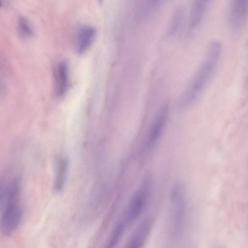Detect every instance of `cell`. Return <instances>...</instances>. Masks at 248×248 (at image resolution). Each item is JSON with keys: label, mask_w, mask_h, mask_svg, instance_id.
<instances>
[{"label": "cell", "mask_w": 248, "mask_h": 248, "mask_svg": "<svg viewBox=\"0 0 248 248\" xmlns=\"http://www.w3.org/2000/svg\"><path fill=\"white\" fill-rule=\"evenodd\" d=\"M95 35L94 29L91 26H85L78 31L75 41L77 51L80 53L85 51L90 47Z\"/></svg>", "instance_id": "30bf717a"}, {"label": "cell", "mask_w": 248, "mask_h": 248, "mask_svg": "<svg viewBox=\"0 0 248 248\" xmlns=\"http://www.w3.org/2000/svg\"><path fill=\"white\" fill-rule=\"evenodd\" d=\"M170 113V104L165 102L158 108L148 131L145 142L146 150L153 148L157 143L165 128Z\"/></svg>", "instance_id": "277c9868"}, {"label": "cell", "mask_w": 248, "mask_h": 248, "mask_svg": "<svg viewBox=\"0 0 248 248\" xmlns=\"http://www.w3.org/2000/svg\"><path fill=\"white\" fill-rule=\"evenodd\" d=\"M17 26L19 34L24 38H29L33 35V28L30 21L24 16L18 18Z\"/></svg>", "instance_id": "5bb4252c"}, {"label": "cell", "mask_w": 248, "mask_h": 248, "mask_svg": "<svg viewBox=\"0 0 248 248\" xmlns=\"http://www.w3.org/2000/svg\"><path fill=\"white\" fill-rule=\"evenodd\" d=\"M152 181L148 177L130 199L120 218L128 227L144 212L150 201Z\"/></svg>", "instance_id": "3957f363"}, {"label": "cell", "mask_w": 248, "mask_h": 248, "mask_svg": "<svg viewBox=\"0 0 248 248\" xmlns=\"http://www.w3.org/2000/svg\"><path fill=\"white\" fill-rule=\"evenodd\" d=\"M248 9V0H232L229 7L228 20L231 27L239 30L246 19Z\"/></svg>", "instance_id": "52a82bcc"}, {"label": "cell", "mask_w": 248, "mask_h": 248, "mask_svg": "<svg viewBox=\"0 0 248 248\" xmlns=\"http://www.w3.org/2000/svg\"><path fill=\"white\" fill-rule=\"evenodd\" d=\"M221 44L213 40L208 45L205 56L178 100V107L184 109L192 105L212 78L221 54Z\"/></svg>", "instance_id": "6da1fadb"}, {"label": "cell", "mask_w": 248, "mask_h": 248, "mask_svg": "<svg viewBox=\"0 0 248 248\" xmlns=\"http://www.w3.org/2000/svg\"><path fill=\"white\" fill-rule=\"evenodd\" d=\"M54 75L56 93L58 96H62L66 92L69 85L68 68L65 62H60L57 65Z\"/></svg>", "instance_id": "9c48e42d"}, {"label": "cell", "mask_w": 248, "mask_h": 248, "mask_svg": "<svg viewBox=\"0 0 248 248\" xmlns=\"http://www.w3.org/2000/svg\"><path fill=\"white\" fill-rule=\"evenodd\" d=\"M23 216V211L18 202L9 203L1 210L0 230L4 235H10L19 226Z\"/></svg>", "instance_id": "5b68a950"}, {"label": "cell", "mask_w": 248, "mask_h": 248, "mask_svg": "<svg viewBox=\"0 0 248 248\" xmlns=\"http://www.w3.org/2000/svg\"><path fill=\"white\" fill-rule=\"evenodd\" d=\"M222 248V247H216V248Z\"/></svg>", "instance_id": "9a60e30c"}, {"label": "cell", "mask_w": 248, "mask_h": 248, "mask_svg": "<svg viewBox=\"0 0 248 248\" xmlns=\"http://www.w3.org/2000/svg\"><path fill=\"white\" fill-rule=\"evenodd\" d=\"M126 227L124 222L119 219L114 224L103 248H116Z\"/></svg>", "instance_id": "8fae6325"}, {"label": "cell", "mask_w": 248, "mask_h": 248, "mask_svg": "<svg viewBox=\"0 0 248 248\" xmlns=\"http://www.w3.org/2000/svg\"><path fill=\"white\" fill-rule=\"evenodd\" d=\"M67 160L65 158L58 160L57 163L54 186L57 190H60L63 187L67 169Z\"/></svg>", "instance_id": "4fadbf2b"}, {"label": "cell", "mask_w": 248, "mask_h": 248, "mask_svg": "<svg viewBox=\"0 0 248 248\" xmlns=\"http://www.w3.org/2000/svg\"><path fill=\"white\" fill-rule=\"evenodd\" d=\"M208 6L207 0H196L192 4L189 17L188 26L192 31L197 30L205 16Z\"/></svg>", "instance_id": "ba28073f"}, {"label": "cell", "mask_w": 248, "mask_h": 248, "mask_svg": "<svg viewBox=\"0 0 248 248\" xmlns=\"http://www.w3.org/2000/svg\"><path fill=\"white\" fill-rule=\"evenodd\" d=\"M186 198L185 188L180 182L172 186L170 194V206L169 217V230L173 236H177L181 232L185 220Z\"/></svg>", "instance_id": "7a4b0ae2"}, {"label": "cell", "mask_w": 248, "mask_h": 248, "mask_svg": "<svg viewBox=\"0 0 248 248\" xmlns=\"http://www.w3.org/2000/svg\"><path fill=\"white\" fill-rule=\"evenodd\" d=\"M184 9L182 6H178L173 12L168 27V34L170 36L176 35L179 31L184 20Z\"/></svg>", "instance_id": "7c38bea8"}, {"label": "cell", "mask_w": 248, "mask_h": 248, "mask_svg": "<svg viewBox=\"0 0 248 248\" xmlns=\"http://www.w3.org/2000/svg\"><path fill=\"white\" fill-rule=\"evenodd\" d=\"M153 219L151 217L144 219L132 232L124 248H143L149 236Z\"/></svg>", "instance_id": "8992f818"}]
</instances>
